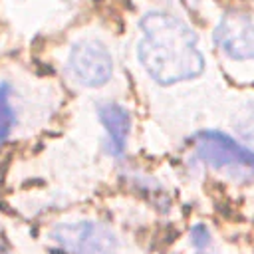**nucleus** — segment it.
<instances>
[{
	"label": "nucleus",
	"instance_id": "obj_1",
	"mask_svg": "<svg viewBox=\"0 0 254 254\" xmlns=\"http://www.w3.org/2000/svg\"><path fill=\"white\" fill-rule=\"evenodd\" d=\"M141 40L137 60L159 85L192 79L204 69V56L196 48L194 30L167 12H147L139 20Z\"/></svg>",
	"mask_w": 254,
	"mask_h": 254
},
{
	"label": "nucleus",
	"instance_id": "obj_2",
	"mask_svg": "<svg viewBox=\"0 0 254 254\" xmlns=\"http://www.w3.org/2000/svg\"><path fill=\"white\" fill-rule=\"evenodd\" d=\"M194 155L216 171H226L234 179L254 181V151L242 147L220 131H200L194 135Z\"/></svg>",
	"mask_w": 254,
	"mask_h": 254
},
{
	"label": "nucleus",
	"instance_id": "obj_3",
	"mask_svg": "<svg viewBox=\"0 0 254 254\" xmlns=\"http://www.w3.org/2000/svg\"><path fill=\"white\" fill-rule=\"evenodd\" d=\"M52 240L67 254H117L115 234L95 220L60 222L52 230Z\"/></svg>",
	"mask_w": 254,
	"mask_h": 254
},
{
	"label": "nucleus",
	"instance_id": "obj_4",
	"mask_svg": "<svg viewBox=\"0 0 254 254\" xmlns=\"http://www.w3.org/2000/svg\"><path fill=\"white\" fill-rule=\"evenodd\" d=\"M67 67L85 87H101L111 79L113 60L99 40H79L67 56Z\"/></svg>",
	"mask_w": 254,
	"mask_h": 254
},
{
	"label": "nucleus",
	"instance_id": "obj_5",
	"mask_svg": "<svg viewBox=\"0 0 254 254\" xmlns=\"http://www.w3.org/2000/svg\"><path fill=\"white\" fill-rule=\"evenodd\" d=\"M214 42L232 60H254V20L238 10L224 12L216 24Z\"/></svg>",
	"mask_w": 254,
	"mask_h": 254
},
{
	"label": "nucleus",
	"instance_id": "obj_6",
	"mask_svg": "<svg viewBox=\"0 0 254 254\" xmlns=\"http://www.w3.org/2000/svg\"><path fill=\"white\" fill-rule=\"evenodd\" d=\"M95 111L107 135V151L119 157L127 147V139L131 131L129 111L117 101H99L95 105Z\"/></svg>",
	"mask_w": 254,
	"mask_h": 254
},
{
	"label": "nucleus",
	"instance_id": "obj_7",
	"mask_svg": "<svg viewBox=\"0 0 254 254\" xmlns=\"http://www.w3.org/2000/svg\"><path fill=\"white\" fill-rule=\"evenodd\" d=\"M18 125L16 87L10 79H0V145H4Z\"/></svg>",
	"mask_w": 254,
	"mask_h": 254
},
{
	"label": "nucleus",
	"instance_id": "obj_8",
	"mask_svg": "<svg viewBox=\"0 0 254 254\" xmlns=\"http://www.w3.org/2000/svg\"><path fill=\"white\" fill-rule=\"evenodd\" d=\"M236 131L240 133L242 139L254 143V101L248 103L242 109V113L238 115V119H236Z\"/></svg>",
	"mask_w": 254,
	"mask_h": 254
},
{
	"label": "nucleus",
	"instance_id": "obj_9",
	"mask_svg": "<svg viewBox=\"0 0 254 254\" xmlns=\"http://www.w3.org/2000/svg\"><path fill=\"white\" fill-rule=\"evenodd\" d=\"M190 242H192V246L198 248V250L206 248V246L210 244V232H208V228H206L204 224H194V226L190 228Z\"/></svg>",
	"mask_w": 254,
	"mask_h": 254
},
{
	"label": "nucleus",
	"instance_id": "obj_10",
	"mask_svg": "<svg viewBox=\"0 0 254 254\" xmlns=\"http://www.w3.org/2000/svg\"><path fill=\"white\" fill-rule=\"evenodd\" d=\"M0 254H10V248H8V242L2 234V230H0Z\"/></svg>",
	"mask_w": 254,
	"mask_h": 254
},
{
	"label": "nucleus",
	"instance_id": "obj_11",
	"mask_svg": "<svg viewBox=\"0 0 254 254\" xmlns=\"http://www.w3.org/2000/svg\"><path fill=\"white\" fill-rule=\"evenodd\" d=\"M196 254H212V252H202V250H200V252H196Z\"/></svg>",
	"mask_w": 254,
	"mask_h": 254
}]
</instances>
